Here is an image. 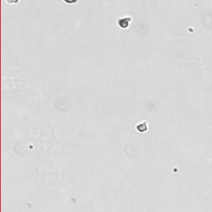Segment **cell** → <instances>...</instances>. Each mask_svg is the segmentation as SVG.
I'll return each mask as SVG.
<instances>
[{
	"mask_svg": "<svg viewBox=\"0 0 212 212\" xmlns=\"http://www.w3.org/2000/svg\"><path fill=\"white\" fill-rule=\"evenodd\" d=\"M65 2H66L68 3H74L76 2V0H65Z\"/></svg>",
	"mask_w": 212,
	"mask_h": 212,
	"instance_id": "6da1fadb",
	"label": "cell"
}]
</instances>
